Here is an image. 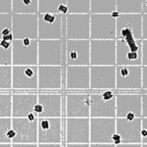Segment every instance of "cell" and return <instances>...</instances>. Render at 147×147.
Instances as JSON below:
<instances>
[{
	"instance_id": "6da1fadb",
	"label": "cell",
	"mask_w": 147,
	"mask_h": 147,
	"mask_svg": "<svg viewBox=\"0 0 147 147\" xmlns=\"http://www.w3.org/2000/svg\"><path fill=\"white\" fill-rule=\"evenodd\" d=\"M66 40V15L38 14V40Z\"/></svg>"
},
{
	"instance_id": "7a4b0ae2",
	"label": "cell",
	"mask_w": 147,
	"mask_h": 147,
	"mask_svg": "<svg viewBox=\"0 0 147 147\" xmlns=\"http://www.w3.org/2000/svg\"><path fill=\"white\" fill-rule=\"evenodd\" d=\"M66 40H38V66L66 67Z\"/></svg>"
},
{
	"instance_id": "3957f363",
	"label": "cell",
	"mask_w": 147,
	"mask_h": 147,
	"mask_svg": "<svg viewBox=\"0 0 147 147\" xmlns=\"http://www.w3.org/2000/svg\"><path fill=\"white\" fill-rule=\"evenodd\" d=\"M116 40H90V66H115Z\"/></svg>"
},
{
	"instance_id": "277c9868",
	"label": "cell",
	"mask_w": 147,
	"mask_h": 147,
	"mask_svg": "<svg viewBox=\"0 0 147 147\" xmlns=\"http://www.w3.org/2000/svg\"><path fill=\"white\" fill-rule=\"evenodd\" d=\"M12 66H38V40L14 39Z\"/></svg>"
},
{
	"instance_id": "5b68a950",
	"label": "cell",
	"mask_w": 147,
	"mask_h": 147,
	"mask_svg": "<svg viewBox=\"0 0 147 147\" xmlns=\"http://www.w3.org/2000/svg\"><path fill=\"white\" fill-rule=\"evenodd\" d=\"M142 66H115V91H141Z\"/></svg>"
},
{
	"instance_id": "8992f818",
	"label": "cell",
	"mask_w": 147,
	"mask_h": 147,
	"mask_svg": "<svg viewBox=\"0 0 147 147\" xmlns=\"http://www.w3.org/2000/svg\"><path fill=\"white\" fill-rule=\"evenodd\" d=\"M90 40H116V19L110 14H90Z\"/></svg>"
},
{
	"instance_id": "52a82bcc",
	"label": "cell",
	"mask_w": 147,
	"mask_h": 147,
	"mask_svg": "<svg viewBox=\"0 0 147 147\" xmlns=\"http://www.w3.org/2000/svg\"><path fill=\"white\" fill-rule=\"evenodd\" d=\"M115 66H142V40H116Z\"/></svg>"
},
{
	"instance_id": "ba28073f",
	"label": "cell",
	"mask_w": 147,
	"mask_h": 147,
	"mask_svg": "<svg viewBox=\"0 0 147 147\" xmlns=\"http://www.w3.org/2000/svg\"><path fill=\"white\" fill-rule=\"evenodd\" d=\"M65 67L38 66V91H60L64 87Z\"/></svg>"
},
{
	"instance_id": "9c48e42d",
	"label": "cell",
	"mask_w": 147,
	"mask_h": 147,
	"mask_svg": "<svg viewBox=\"0 0 147 147\" xmlns=\"http://www.w3.org/2000/svg\"><path fill=\"white\" fill-rule=\"evenodd\" d=\"M90 90L115 91V66H90Z\"/></svg>"
},
{
	"instance_id": "30bf717a",
	"label": "cell",
	"mask_w": 147,
	"mask_h": 147,
	"mask_svg": "<svg viewBox=\"0 0 147 147\" xmlns=\"http://www.w3.org/2000/svg\"><path fill=\"white\" fill-rule=\"evenodd\" d=\"M115 118H125L129 113L142 118V93L115 91Z\"/></svg>"
},
{
	"instance_id": "8fae6325",
	"label": "cell",
	"mask_w": 147,
	"mask_h": 147,
	"mask_svg": "<svg viewBox=\"0 0 147 147\" xmlns=\"http://www.w3.org/2000/svg\"><path fill=\"white\" fill-rule=\"evenodd\" d=\"M14 39L38 40V14H12Z\"/></svg>"
},
{
	"instance_id": "7c38bea8",
	"label": "cell",
	"mask_w": 147,
	"mask_h": 147,
	"mask_svg": "<svg viewBox=\"0 0 147 147\" xmlns=\"http://www.w3.org/2000/svg\"><path fill=\"white\" fill-rule=\"evenodd\" d=\"M12 89L38 90V66H12Z\"/></svg>"
},
{
	"instance_id": "4fadbf2b",
	"label": "cell",
	"mask_w": 147,
	"mask_h": 147,
	"mask_svg": "<svg viewBox=\"0 0 147 147\" xmlns=\"http://www.w3.org/2000/svg\"><path fill=\"white\" fill-rule=\"evenodd\" d=\"M64 88L67 91L90 90V66H67L65 67Z\"/></svg>"
},
{
	"instance_id": "5bb4252c",
	"label": "cell",
	"mask_w": 147,
	"mask_h": 147,
	"mask_svg": "<svg viewBox=\"0 0 147 147\" xmlns=\"http://www.w3.org/2000/svg\"><path fill=\"white\" fill-rule=\"evenodd\" d=\"M115 118H90V143H113Z\"/></svg>"
},
{
	"instance_id": "9a60e30c",
	"label": "cell",
	"mask_w": 147,
	"mask_h": 147,
	"mask_svg": "<svg viewBox=\"0 0 147 147\" xmlns=\"http://www.w3.org/2000/svg\"><path fill=\"white\" fill-rule=\"evenodd\" d=\"M90 14L66 15V40H90Z\"/></svg>"
},
{
	"instance_id": "2e32d148",
	"label": "cell",
	"mask_w": 147,
	"mask_h": 147,
	"mask_svg": "<svg viewBox=\"0 0 147 147\" xmlns=\"http://www.w3.org/2000/svg\"><path fill=\"white\" fill-rule=\"evenodd\" d=\"M66 118H90V92H71L66 94Z\"/></svg>"
},
{
	"instance_id": "e0dca14e",
	"label": "cell",
	"mask_w": 147,
	"mask_h": 147,
	"mask_svg": "<svg viewBox=\"0 0 147 147\" xmlns=\"http://www.w3.org/2000/svg\"><path fill=\"white\" fill-rule=\"evenodd\" d=\"M65 64L90 66V40H66Z\"/></svg>"
},
{
	"instance_id": "ac0fdd59",
	"label": "cell",
	"mask_w": 147,
	"mask_h": 147,
	"mask_svg": "<svg viewBox=\"0 0 147 147\" xmlns=\"http://www.w3.org/2000/svg\"><path fill=\"white\" fill-rule=\"evenodd\" d=\"M66 143H90V118H66Z\"/></svg>"
},
{
	"instance_id": "d6986e66",
	"label": "cell",
	"mask_w": 147,
	"mask_h": 147,
	"mask_svg": "<svg viewBox=\"0 0 147 147\" xmlns=\"http://www.w3.org/2000/svg\"><path fill=\"white\" fill-rule=\"evenodd\" d=\"M61 143V118H38V143Z\"/></svg>"
},
{
	"instance_id": "ffe728a7",
	"label": "cell",
	"mask_w": 147,
	"mask_h": 147,
	"mask_svg": "<svg viewBox=\"0 0 147 147\" xmlns=\"http://www.w3.org/2000/svg\"><path fill=\"white\" fill-rule=\"evenodd\" d=\"M11 122L16 134L11 143H38V119L31 121L27 118H11Z\"/></svg>"
},
{
	"instance_id": "44dd1931",
	"label": "cell",
	"mask_w": 147,
	"mask_h": 147,
	"mask_svg": "<svg viewBox=\"0 0 147 147\" xmlns=\"http://www.w3.org/2000/svg\"><path fill=\"white\" fill-rule=\"evenodd\" d=\"M142 118L128 121L125 118H115V133L120 135L121 143H141Z\"/></svg>"
},
{
	"instance_id": "7402d4cb",
	"label": "cell",
	"mask_w": 147,
	"mask_h": 147,
	"mask_svg": "<svg viewBox=\"0 0 147 147\" xmlns=\"http://www.w3.org/2000/svg\"><path fill=\"white\" fill-rule=\"evenodd\" d=\"M115 97L107 100L101 91L90 92V118H115Z\"/></svg>"
},
{
	"instance_id": "603a6c76",
	"label": "cell",
	"mask_w": 147,
	"mask_h": 147,
	"mask_svg": "<svg viewBox=\"0 0 147 147\" xmlns=\"http://www.w3.org/2000/svg\"><path fill=\"white\" fill-rule=\"evenodd\" d=\"M38 103L42 107V112L38 118L62 117V95L60 93L38 92Z\"/></svg>"
},
{
	"instance_id": "cb8c5ba5",
	"label": "cell",
	"mask_w": 147,
	"mask_h": 147,
	"mask_svg": "<svg viewBox=\"0 0 147 147\" xmlns=\"http://www.w3.org/2000/svg\"><path fill=\"white\" fill-rule=\"evenodd\" d=\"M38 103V93H12L11 118H26Z\"/></svg>"
},
{
	"instance_id": "d4e9b609",
	"label": "cell",
	"mask_w": 147,
	"mask_h": 147,
	"mask_svg": "<svg viewBox=\"0 0 147 147\" xmlns=\"http://www.w3.org/2000/svg\"><path fill=\"white\" fill-rule=\"evenodd\" d=\"M143 14H120L116 19V32L127 29L133 32L136 40H142Z\"/></svg>"
},
{
	"instance_id": "484cf974",
	"label": "cell",
	"mask_w": 147,
	"mask_h": 147,
	"mask_svg": "<svg viewBox=\"0 0 147 147\" xmlns=\"http://www.w3.org/2000/svg\"><path fill=\"white\" fill-rule=\"evenodd\" d=\"M38 0H12V14H38Z\"/></svg>"
},
{
	"instance_id": "4316f807",
	"label": "cell",
	"mask_w": 147,
	"mask_h": 147,
	"mask_svg": "<svg viewBox=\"0 0 147 147\" xmlns=\"http://www.w3.org/2000/svg\"><path fill=\"white\" fill-rule=\"evenodd\" d=\"M143 0H116V11L119 14H142Z\"/></svg>"
},
{
	"instance_id": "83f0119b",
	"label": "cell",
	"mask_w": 147,
	"mask_h": 147,
	"mask_svg": "<svg viewBox=\"0 0 147 147\" xmlns=\"http://www.w3.org/2000/svg\"><path fill=\"white\" fill-rule=\"evenodd\" d=\"M116 11V0H91L90 14H110Z\"/></svg>"
},
{
	"instance_id": "f1b7e54d",
	"label": "cell",
	"mask_w": 147,
	"mask_h": 147,
	"mask_svg": "<svg viewBox=\"0 0 147 147\" xmlns=\"http://www.w3.org/2000/svg\"><path fill=\"white\" fill-rule=\"evenodd\" d=\"M67 14H90L91 0H67Z\"/></svg>"
},
{
	"instance_id": "f546056e",
	"label": "cell",
	"mask_w": 147,
	"mask_h": 147,
	"mask_svg": "<svg viewBox=\"0 0 147 147\" xmlns=\"http://www.w3.org/2000/svg\"><path fill=\"white\" fill-rule=\"evenodd\" d=\"M12 116V93L0 92V118Z\"/></svg>"
},
{
	"instance_id": "4dcf8cb0",
	"label": "cell",
	"mask_w": 147,
	"mask_h": 147,
	"mask_svg": "<svg viewBox=\"0 0 147 147\" xmlns=\"http://www.w3.org/2000/svg\"><path fill=\"white\" fill-rule=\"evenodd\" d=\"M65 0H38V14H60L58 8Z\"/></svg>"
},
{
	"instance_id": "1f68e13d",
	"label": "cell",
	"mask_w": 147,
	"mask_h": 147,
	"mask_svg": "<svg viewBox=\"0 0 147 147\" xmlns=\"http://www.w3.org/2000/svg\"><path fill=\"white\" fill-rule=\"evenodd\" d=\"M12 89V66H0V90Z\"/></svg>"
},
{
	"instance_id": "d6a6232c",
	"label": "cell",
	"mask_w": 147,
	"mask_h": 147,
	"mask_svg": "<svg viewBox=\"0 0 147 147\" xmlns=\"http://www.w3.org/2000/svg\"><path fill=\"white\" fill-rule=\"evenodd\" d=\"M12 14H0V39L12 33Z\"/></svg>"
},
{
	"instance_id": "836d02e7",
	"label": "cell",
	"mask_w": 147,
	"mask_h": 147,
	"mask_svg": "<svg viewBox=\"0 0 147 147\" xmlns=\"http://www.w3.org/2000/svg\"><path fill=\"white\" fill-rule=\"evenodd\" d=\"M12 128L11 118H0V143H11L7 134Z\"/></svg>"
},
{
	"instance_id": "e575fe53",
	"label": "cell",
	"mask_w": 147,
	"mask_h": 147,
	"mask_svg": "<svg viewBox=\"0 0 147 147\" xmlns=\"http://www.w3.org/2000/svg\"><path fill=\"white\" fill-rule=\"evenodd\" d=\"M0 66H12V48L5 49L1 45V43H0Z\"/></svg>"
},
{
	"instance_id": "d590c367",
	"label": "cell",
	"mask_w": 147,
	"mask_h": 147,
	"mask_svg": "<svg viewBox=\"0 0 147 147\" xmlns=\"http://www.w3.org/2000/svg\"><path fill=\"white\" fill-rule=\"evenodd\" d=\"M12 12V0H0V14H8Z\"/></svg>"
},
{
	"instance_id": "8d00e7d4",
	"label": "cell",
	"mask_w": 147,
	"mask_h": 147,
	"mask_svg": "<svg viewBox=\"0 0 147 147\" xmlns=\"http://www.w3.org/2000/svg\"><path fill=\"white\" fill-rule=\"evenodd\" d=\"M141 144H147V118H142Z\"/></svg>"
},
{
	"instance_id": "74e56055",
	"label": "cell",
	"mask_w": 147,
	"mask_h": 147,
	"mask_svg": "<svg viewBox=\"0 0 147 147\" xmlns=\"http://www.w3.org/2000/svg\"><path fill=\"white\" fill-rule=\"evenodd\" d=\"M142 93V118H147V91Z\"/></svg>"
},
{
	"instance_id": "f35d334b",
	"label": "cell",
	"mask_w": 147,
	"mask_h": 147,
	"mask_svg": "<svg viewBox=\"0 0 147 147\" xmlns=\"http://www.w3.org/2000/svg\"><path fill=\"white\" fill-rule=\"evenodd\" d=\"M142 66H147V40H142Z\"/></svg>"
},
{
	"instance_id": "ab89813d",
	"label": "cell",
	"mask_w": 147,
	"mask_h": 147,
	"mask_svg": "<svg viewBox=\"0 0 147 147\" xmlns=\"http://www.w3.org/2000/svg\"><path fill=\"white\" fill-rule=\"evenodd\" d=\"M142 90L147 91V66H142Z\"/></svg>"
},
{
	"instance_id": "60d3db41",
	"label": "cell",
	"mask_w": 147,
	"mask_h": 147,
	"mask_svg": "<svg viewBox=\"0 0 147 147\" xmlns=\"http://www.w3.org/2000/svg\"><path fill=\"white\" fill-rule=\"evenodd\" d=\"M142 40H147V14H143Z\"/></svg>"
},
{
	"instance_id": "b9f144b4",
	"label": "cell",
	"mask_w": 147,
	"mask_h": 147,
	"mask_svg": "<svg viewBox=\"0 0 147 147\" xmlns=\"http://www.w3.org/2000/svg\"><path fill=\"white\" fill-rule=\"evenodd\" d=\"M11 147H38V143H11Z\"/></svg>"
},
{
	"instance_id": "7bdbcfd3",
	"label": "cell",
	"mask_w": 147,
	"mask_h": 147,
	"mask_svg": "<svg viewBox=\"0 0 147 147\" xmlns=\"http://www.w3.org/2000/svg\"><path fill=\"white\" fill-rule=\"evenodd\" d=\"M90 147H115L113 143H90Z\"/></svg>"
},
{
	"instance_id": "ee69618b",
	"label": "cell",
	"mask_w": 147,
	"mask_h": 147,
	"mask_svg": "<svg viewBox=\"0 0 147 147\" xmlns=\"http://www.w3.org/2000/svg\"><path fill=\"white\" fill-rule=\"evenodd\" d=\"M38 147H62L61 143H38Z\"/></svg>"
},
{
	"instance_id": "f6af8a7d",
	"label": "cell",
	"mask_w": 147,
	"mask_h": 147,
	"mask_svg": "<svg viewBox=\"0 0 147 147\" xmlns=\"http://www.w3.org/2000/svg\"><path fill=\"white\" fill-rule=\"evenodd\" d=\"M66 147H90V143H68Z\"/></svg>"
},
{
	"instance_id": "bcb514c9",
	"label": "cell",
	"mask_w": 147,
	"mask_h": 147,
	"mask_svg": "<svg viewBox=\"0 0 147 147\" xmlns=\"http://www.w3.org/2000/svg\"><path fill=\"white\" fill-rule=\"evenodd\" d=\"M115 147H142L141 143L133 144V143H121L119 145L115 146Z\"/></svg>"
},
{
	"instance_id": "7dc6e473",
	"label": "cell",
	"mask_w": 147,
	"mask_h": 147,
	"mask_svg": "<svg viewBox=\"0 0 147 147\" xmlns=\"http://www.w3.org/2000/svg\"><path fill=\"white\" fill-rule=\"evenodd\" d=\"M33 112H34V113L37 115V116H38V115H39V114L42 112V107L40 104H38V103H37V104L34 107Z\"/></svg>"
},
{
	"instance_id": "c3c4849f",
	"label": "cell",
	"mask_w": 147,
	"mask_h": 147,
	"mask_svg": "<svg viewBox=\"0 0 147 147\" xmlns=\"http://www.w3.org/2000/svg\"><path fill=\"white\" fill-rule=\"evenodd\" d=\"M26 118L30 120V121H35V120H36V119H38V116H37V115L36 114V113L33 112V113H30L27 116H26Z\"/></svg>"
},
{
	"instance_id": "681fc988",
	"label": "cell",
	"mask_w": 147,
	"mask_h": 147,
	"mask_svg": "<svg viewBox=\"0 0 147 147\" xmlns=\"http://www.w3.org/2000/svg\"><path fill=\"white\" fill-rule=\"evenodd\" d=\"M15 135H16V134H15V132H14V130L11 128L10 131H8V134H7V137H8V138L10 140L12 141V140L14 139V137H15Z\"/></svg>"
},
{
	"instance_id": "f907efd6",
	"label": "cell",
	"mask_w": 147,
	"mask_h": 147,
	"mask_svg": "<svg viewBox=\"0 0 147 147\" xmlns=\"http://www.w3.org/2000/svg\"><path fill=\"white\" fill-rule=\"evenodd\" d=\"M142 14H147V0H143L142 4Z\"/></svg>"
},
{
	"instance_id": "816d5d0a",
	"label": "cell",
	"mask_w": 147,
	"mask_h": 147,
	"mask_svg": "<svg viewBox=\"0 0 147 147\" xmlns=\"http://www.w3.org/2000/svg\"><path fill=\"white\" fill-rule=\"evenodd\" d=\"M2 40L7 41V42H12L13 40H14V38H13L12 33L7 35V36H5L2 37Z\"/></svg>"
},
{
	"instance_id": "f5cc1de1",
	"label": "cell",
	"mask_w": 147,
	"mask_h": 147,
	"mask_svg": "<svg viewBox=\"0 0 147 147\" xmlns=\"http://www.w3.org/2000/svg\"><path fill=\"white\" fill-rule=\"evenodd\" d=\"M110 15H111V16H112V18H113L117 19V18H119L120 14H119V13L117 12L116 11H115L113 12V13H112V14H110Z\"/></svg>"
},
{
	"instance_id": "db71d44e",
	"label": "cell",
	"mask_w": 147,
	"mask_h": 147,
	"mask_svg": "<svg viewBox=\"0 0 147 147\" xmlns=\"http://www.w3.org/2000/svg\"><path fill=\"white\" fill-rule=\"evenodd\" d=\"M0 147H11V143H0Z\"/></svg>"
},
{
	"instance_id": "11a10c76",
	"label": "cell",
	"mask_w": 147,
	"mask_h": 147,
	"mask_svg": "<svg viewBox=\"0 0 147 147\" xmlns=\"http://www.w3.org/2000/svg\"><path fill=\"white\" fill-rule=\"evenodd\" d=\"M142 147H147V144H142Z\"/></svg>"
}]
</instances>
